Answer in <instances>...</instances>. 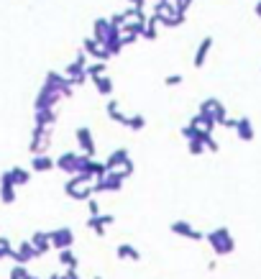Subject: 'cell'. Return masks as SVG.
<instances>
[{"instance_id":"obj_12","label":"cell","mask_w":261,"mask_h":279,"mask_svg":"<svg viewBox=\"0 0 261 279\" xmlns=\"http://www.w3.org/2000/svg\"><path fill=\"white\" fill-rule=\"evenodd\" d=\"M49 279H64V276H59V274H54V276H49Z\"/></svg>"},{"instance_id":"obj_13","label":"cell","mask_w":261,"mask_h":279,"mask_svg":"<svg viewBox=\"0 0 261 279\" xmlns=\"http://www.w3.org/2000/svg\"><path fill=\"white\" fill-rule=\"evenodd\" d=\"M26 279H36V276H31V274H29V276H26Z\"/></svg>"},{"instance_id":"obj_9","label":"cell","mask_w":261,"mask_h":279,"mask_svg":"<svg viewBox=\"0 0 261 279\" xmlns=\"http://www.w3.org/2000/svg\"><path fill=\"white\" fill-rule=\"evenodd\" d=\"M26 276H29V269L18 264V266H13V269H11V276H8V279H26Z\"/></svg>"},{"instance_id":"obj_5","label":"cell","mask_w":261,"mask_h":279,"mask_svg":"<svg viewBox=\"0 0 261 279\" xmlns=\"http://www.w3.org/2000/svg\"><path fill=\"white\" fill-rule=\"evenodd\" d=\"M235 133H238L243 141H251V138H253V123H251L248 118L235 121Z\"/></svg>"},{"instance_id":"obj_11","label":"cell","mask_w":261,"mask_h":279,"mask_svg":"<svg viewBox=\"0 0 261 279\" xmlns=\"http://www.w3.org/2000/svg\"><path fill=\"white\" fill-rule=\"evenodd\" d=\"M253 11H256V16L261 18V0H258V3H256V8H253Z\"/></svg>"},{"instance_id":"obj_3","label":"cell","mask_w":261,"mask_h":279,"mask_svg":"<svg viewBox=\"0 0 261 279\" xmlns=\"http://www.w3.org/2000/svg\"><path fill=\"white\" fill-rule=\"evenodd\" d=\"M172 233H177V236H184V238H192V241H200L202 238V233L200 230H195L189 223H184V220H177V223H172Z\"/></svg>"},{"instance_id":"obj_6","label":"cell","mask_w":261,"mask_h":279,"mask_svg":"<svg viewBox=\"0 0 261 279\" xmlns=\"http://www.w3.org/2000/svg\"><path fill=\"white\" fill-rule=\"evenodd\" d=\"M59 259H62V264H64V266H69V271H77V256H75L69 248L59 251Z\"/></svg>"},{"instance_id":"obj_10","label":"cell","mask_w":261,"mask_h":279,"mask_svg":"<svg viewBox=\"0 0 261 279\" xmlns=\"http://www.w3.org/2000/svg\"><path fill=\"white\" fill-rule=\"evenodd\" d=\"M64 279H82V276H80L77 271H67V274H64Z\"/></svg>"},{"instance_id":"obj_2","label":"cell","mask_w":261,"mask_h":279,"mask_svg":"<svg viewBox=\"0 0 261 279\" xmlns=\"http://www.w3.org/2000/svg\"><path fill=\"white\" fill-rule=\"evenodd\" d=\"M72 241H75V233H72L69 228H59V230L49 233V243H52L54 248H59V251L69 248V246H72Z\"/></svg>"},{"instance_id":"obj_8","label":"cell","mask_w":261,"mask_h":279,"mask_svg":"<svg viewBox=\"0 0 261 279\" xmlns=\"http://www.w3.org/2000/svg\"><path fill=\"white\" fill-rule=\"evenodd\" d=\"M118 256H121V259H133V261H136V259H141V253H138L133 246H128V243L118 246Z\"/></svg>"},{"instance_id":"obj_7","label":"cell","mask_w":261,"mask_h":279,"mask_svg":"<svg viewBox=\"0 0 261 279\" xmlns=\"http://www.w3.org/2000/svg\"><path fill=\"white\" fill-rule=\"evenodd\" d=\"M210 46H212V39H205V41H202V46L197 49V57H195V64H197V67H202V64H205V57H207Z\"/></svg>"},{"instance_id":"obj_14","label":"cell","mask_w":261,"mask_h":279,"mask_svg":"<svg viewBox=\"0 0 261 279\" xmlns=\"http://www.w3.org/2000/svg\"><path fill=\"white\" fill-rule=\"evenodd\" d=\"M95 279H103V276H95Z\"/></svg>"},{"instance_id":"obj_1","label":"cell","mask_w":261,"mask_h":279,"mask_svg":"<svg viewBox=\"0 0 261 279\" xmlns=\"http://www.w3.org/2000/svg\"><path fill=\"white\" fill-rule=\"evenodd\" d=\"M205 238H207V243L212 246V251H215L218 256H228V253H233V248H235V241H233V236H230V230H228L225 225L210 230Z\"/></svg>"},{"instance_id":"obj_4","label":"cell","mask_w":261,"mask_h":279,"mask_svg":"<svg viewBox=\"0 0 261 279\" xmlns=\"http://www.w3.org/2000/svg\"><path fill=\"white\" fill-rule=\"evenodd\" d=\"M29 243L34 246L36 256H41V253H46V251L52 248V243H49V233H34V238H31Z\"/></svg>"}]
</instances>
